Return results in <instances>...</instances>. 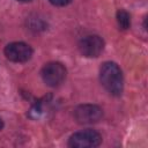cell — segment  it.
<instances>
[{
    "label": "cell",
    "mask_w": 148,
    "mask_h": 148,
    "mask_svg": "<svg viewBox=\"0 0 148 148\" xmlns=\"http://www.w3.org/2000/svg\"><path fill=\"white\" fill-rule=\"evenodd\" d=\"M99 80L105 90L112 96H120L124 89V77L120 67L112 61L104 62L99 68Z\"/></svg>",
    "instance_id": "cell-1"
},
{
    "label": "cell",
    "mask_w": 148,
    "mask_h": 148,
    "mask_svg": "<svg viewBox=\"0 0 148 148\" xmlns=\"http://www.w3.org/2000/svg\"><path fill=\"white\" fill-rule=\"evenodd\" d=\"M102 142V136L95 130H83L71 135L68 146L72 148H95Z\"/></svg>",
    "instance_id": "cell-2"
},
{
    "label": "cell",
    "mask_w": 148,
    "mask_h": 148,
    "mask_svg": "<svg viewBox=\"0 0 148 148\" xmlns=\"http://www.w3.org/2000/svg\"><path fill=\"white\" fill-rule=\"evenodd\" d=\"M66 68L62 64L52 61L47 62L40 72L43 81L49 86V87H58L60 86L65 79H66Z\"/></svg>",
    "instance_id": "cell-3"
},
{
    "label": "cell",
    "mask_w": 148,
    "mask_h": 148,
    "mask_svg": "<svg viewBox=\"0 0 148 148\" xmlns=\"http://www.w3.org/2000/svg\"><path fill=\"white\" fill-rule=\"evenodd\" d=\"M5 56L13 62H25L32 57V49L23 42H13L6 45Z\"/></svg>",
    "instance_id": "cell-4"
},
{
    "label": "cell",
    "mask_w": 148,
    "mask_h": 148,
    "mask_svg": "<svg viewBox=\"0 0 148 148\" xmlns=\"http://www.w3.org/2000/svg\"><path fill=\"white\" fill-rule=\"evenodd\" d=\"M103 117V110L95 104H82L74 110V118L79 124H95Z\"/></svg>",
    "instance_id": "cell-5"
},
{
    "label": "cell",
    "mask_w": 148,
    "mask_h": 148,
    "mask_svg": "<svg viewBox=\"0 0 148 148\" xmlns=\"http://www.w3.org/2000/svg\"><path fill=\"white\" fill-rule=\"evenodd\" d=\"M79 50L87 58H96L104 50V40L97 35L86 36L80 40Z\"/></svg>",
    "instance_id": "cell-6"
},
{
    "label": "cell",
    "mask_w": 148,
    "mask_h": 148,
    "mask_svg": "<svg viewBox=\"0 0 148 148\" xmlns=\"http://www.w3.org/2000/svg\"><path fill=\"white\" fill-rule=\"evenodd\" d=\"M117 23H118V25L121 30H127L131 27V16H130V14L124 9H119L117 12Z\"/></svg>",
    "instance_id": "cell-7"
},
{
    "label": "cell",
    "mask_w": 148,
    "mask_h": 148,
    "mask_svg": "<svg viewBox=\"0 0 148 148\" xmlns=\"http://www.w3.org/2000/svg\"><path fill=\"white\" fill-rule=\"evenodd\" d=\"M53 6H57V7H62V6H66L68 5L72 0H49Z\"/></svg>",
    "instance_id": "cell-8"
},
{
    "label": "cell",
    "mask_w": 148,
    "mask_h": 148,
    "mask_svg": "<svg viewBox=\"0 0 148 148\" xmlns=\"http://www.w3.org/2000/svg\"><path fill=\"white\" fill-rule=\"evenodd\" d=\"M2 127H3V123H2V120H1V118H0V131L2 130Z\"/></svg>",
    "instance_id": "cell-9"
},
{
    "label": "cell",
    "mask_w": 148,
    "mask_h": 148,
    "mask_svg": "<svg viewBox=\"0 0 148 148\" xmlns=\"http://www.w3.org/2000/svg\"><path fill=\"white\" fill-rule=\"evenodd\" d=\"M16 1H20V2H30L32 0H16Z\"/></svg>",
    "instance_id": "cell-10"
}]
</instances>
